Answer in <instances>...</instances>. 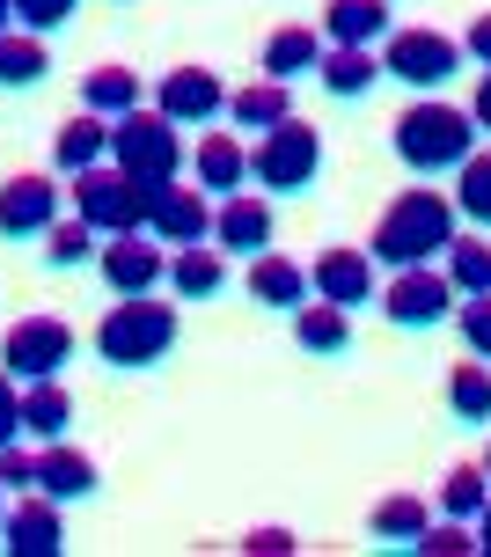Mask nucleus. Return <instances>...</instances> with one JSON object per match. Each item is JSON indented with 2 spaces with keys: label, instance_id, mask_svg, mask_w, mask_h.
<instances>
[{
  "label": "nucleus",
  "instance_id": "nucleus-1",
  "mask_svg": "<svg viewBox=\"0 0 491 557\" xmlns=\"http://www.w3.org/2000/svg\"><path fill=\"white\" fill-rule=\"evenodd\" d=\"M455 198L447 191H426V176L410 184V191L389 198V213L375 221V235H367V257L375 264H389V272H404V264H433L447 243H455Z\"/></svg>",
  "mask_w": 491,
  "mask_h": 557
},
{
  "label": "nucleus",
  "instance_id": "nucleus-2",
  "mask_svg": "<svg viewBox=\"0 0 491 557\" xmlns=\"http://www.w3.org/2000/svg\"><path fill=\"white\" fill-rule=\"evenodd\" d=\"M176 337H184V315L169 301H155V294H118V308L96 323V352L118 374H147V367H162L176 352Z\"/></svg>",
  "mask_w": 491,
  "mask_h": 557
},
{
  "label": "nucleus",
  "instance_id": "nucleus-3",
  "mask_svg": "<svg viewBox=\"0 0 491 557\" xmlns=\"http://www.w3.org/2000/svg\"><path fill=\"white\" fill-rule=\"evenodd\" d=\"M389 139H396V162L433 184V176H447V169H463L469 154H477V117L455 111V103H440V96H418V103L389 125Z\"/></svg>",
  "mask_w": 491,
  "mask_h": 557
},
{
  "label": "nucleus",
  "instance_id": "nucleus-4",
  "mask_svg": "<svg viewBox=\"0 0 491 557\" xmlns=\"http://www.w3.org/2000/svg\"><path fill=\"white\" fill-rule=\"evenodd\" d=\"M316 176H323V133L308 117H279L272 133H257V147H249V184L265 198L308 191Z\"/></svg>",
  "mask_w": 491,
  "mask_h": 557
},
{
  "label": "nucleus",
  "instance_id": "nucleus-5",
  "mask_svg": "<svg viewBox=\"0 0 491 557\" xmlns=\"http://www.w3.org/2000/svg\"><path fill=\"white\" fill-rule=\"evenodd\" d=\"M110 162L125 176H139V184H169V176H184V125H169L147 103L110 117Z\"/></svg>",
  "mask_w": 491,
  "mask_h": 557
},
{
  "label": "nucleus",
  "instance_id": "nucleus-6",
  "mask_svg": "<svg viewBox=\"0 0 491 557\" xmlns=\"http://www.w3.org/2000/svg\"><path fill=\"white\" fill-rule=\"evenodd\" d=\"M147 198H155V184L125 176L118 162H96V169L74 176V213L96 235H133V227H147Z\"/></svg>",
  "mask_w": 491,
  "mask_h": 557
},
{
  "label": "nucleus",
  "instance_id": "nucleus-7",
  "mask_svg": "<svg viewBox=\"0 0 491 557\" xmlns=\"http://www.w3.org/2000/svg\"><path fill=\"white\" fill-rule=\"evenodd\" d=\"M382 315L396 331H440V323H455V278L440 272V264H404V272H389V286L375 294Z\"/></svg>",
  "mask_w": 491,
  "mask_h": 557
},
{
  "label": "nucleus",
  "instance_id": "nucleus-8",
  "mask_svg": "<svg viewBox=\"0 0 491 557\" xmlns=\"http://www.w3.org/2000/svg\"><path fill=\"white\" fill-rule=\"evenodd\" d=\"M382 74L418 88V96H433V88H447L463 74V45L440 37V29H389L382 37Z\"/></svg>",
  "mask_w": 491,
  "mask_h": 557
},
{
  "label": "nucleus",
  "instance_id": "nucleus-9",
  "mask_svg": "<svg viewBox=\"0 0 491 557\" xmlns=\"http://www.w3.org/2000/svg\"><path fill=\"white\" fill-rule=\"evenodd\" d=\"M0 367L15 382H52L59 367H74V331L59 315H15L0 337Z\"/></svg>",
  "mask_w": 491,
  "mask_h": 557
},
{
  "label": "nucleus",
  "instance_id": "nucleus-10",
  "mask_svg": "<svg viewBox=\"0 0 491 557\" xmlns=\"http://www.w3.org/2000/svg\"><path fill=\"white\" fill-rule=\"evenodd\" d=\"M96 272H103L110 294H155V286L169 278V243H155L147 227H133V235H103Z\"/></svg>",
  "mask_w": 491,
  "mask_h": 557
},
{
  "label": "nucleus",
  "instance_id": "nucleus-11",
  "mask_svg": "<svg viewBox=\"0 0 491 557\" xmlns=\"http://www.w3.org/2000/svg\"><path fill=\"white\" fill-rule=\"evenodd\" d=\"M147 235H155V243H169V250L213 243V206H206V191H192L184 176L155 184V198H147Z\"/></svg>",
  "mask_w": 491,
  "mask_h": 557
},
{
  "label": "nucleus",
  "instance_id": "nucleus-12",
  "mask_svg": "<svg viewBox=\"0 0 491 557\" xmlns=\"http://www.w3.org/2000/svg\"><path fill=\"white\" fill-rule=\"evenodd\" d=\"M308 294H316V301H337V308H367L382 294V264L367 250H353V243H330V250L308 264Z\"/></svg>",
  "mask_w": 491,
  "mask_h": 557
},
{
  "label": "nucleus",
  "instance_id": "nucleus-13",
  "mask_svg": "<svg viewBox=\"0 0 491 557\" xmlns=\"http://www.w3.org/2000/svg\"><path fill=\"white\" fill-rule=\"evenodd\" d=\"M155 111L169 125H213L228 111V88H220L213 66H169L162 82H155Z\"/></svg>",
  "mask_w": 491,
  "mask_h": 557
},
{
  "label": "nucleus",
  "instance_id": "nucleus-14",
  "mask_svg": "<svg viewBox=\"0 0 491 557\" xmlns=\"http://www.w3.org/2000/svg\"><path fill=\"white\" fill-rule=\"evenodd\" d=\"M52 221H59V184H52V176L23 169V176H8V184H0V235H8V243L45 235Z\"/></svg>",
  "mask_w": 491,
  "mask_h": 557
},
{
  "label": "nucleus",
  "instance_id": "nucleus-15",
  "mask_svg": "<svg viewBox=\"0 0 491 557\" xmlns=\"http://www.w3.org/2000/svg\"><path fill=\"white\" fill-rule=\"evenodd\" d=\"M0 550H8V557H59V550H66V529H59V499L29 492V499L8 506V521H0Z\"/></svg>",
  "mask_w": 491,
  "mask_h": 557
},
{
  "label": "nucleus",
  "instance_id": "nucleus-16",
  "mask_svg": "<svg viewBox=\"0 0 491 557\" xmlns=\"http://www.w3.org/2000/svg\"><path fill=\"white\" fill-rule=\"evenodd\" d=\"M96 455H82L74 441H45L37 447V492L45 499H59V506H82V499H96Z\"/></svg>",
  "mask_w": 491,
  "mask_h": 557
},
{
  "label": "nucleus",
  "instance_id": "nucleus-17",
  "mask_svg": "<svg viewBox=\"0 0 491 557\" xmlns=\"http://www.w3.org/2000/svg\"><path fill=\"white\" fill-rule=\"evenodd\" d=\"M213 243H220V250H235V257L272 250V198H265V191H235V198H220V213H213Z\"/></svg>",
  "mask_w": 491,
  "mask_h": 557
},
{
  "label": "nucleus",
  "instance_id": "nucleus-18",
  "mask_svg": "<svg viewBox=\"0 0 491 557\" xmlns=\"http://www.w3.org/2000/svg\"><path fill=\"white\" fill-rule=\"evenodd\" d=\"M192 184L198 191H220V198L249 191V139L243 133H206L192 147Z\"/></svg>",
  "mask_w": 491,
  "mask_h": 557
},
{
  "label": "nucleus",
  "instance_id": "nucleus-19",
  "mask_svg": "<svg viewBox=\"0 0 491 557\" xmlns=\"http://www.w3.org/2000/svg\"><path fill=\"white\" fill-rule=\"evenodd\" d=\"M316 82H323V96H337V103H359V96L375 82H389V74H382V52H375V45H323Z\"/></svg>",
  "mask_w": 491,
  "mask_h": 557
},
{
  "label": "nucleus",
  "instance_id": "nucleus-20",
  "mask_svg": "<svg viewBox=\"0 0 491 557\" xmlns=\"http://www.w3.org/2000/svg\"><path fill=\"white\" fill-rule=\"evenodd\" d=\"M96 162H110V117L74 111L52 133V169H59V176H82V169H96Z\"/></svg>",
  "mask_w": 491,
  "mask_h": 557
},
{
  "label": "nucleus",
  "instance_id": "nucleus-21",
  "mask_svg": "<svg viewBox=\"0 0 491 557\" xmlns=\"http://www.w3.org/2000/svg\"><path fill=\"white\" fill-rule=\"evenodd\" d=\"M228 125H235V133H272L279 117H294V82H272V74H265V82H249V88H235V96H228Z\"/></svg>",
  "mask_w": 491,
  "mask_h": 557
},
{
  "label": "nucleus",
  "instance_id": "nucleus-22",
  "mask_svg": "<svg viewBox=\"0 0 491 557\" xmlns=\"http://www.w3.org/2000/svg\"><path fill=\"white\" fill-rule=\"evenodd\" d=\"M249 301H257V308H286V315H294V308L308 301V272H300L294 257H279V250H257V257H249Z\"/></svg>",
  "mask_w": 491,
  "mask_h": 557
},
{
  "label": "nucleus",
  "instance_id": "nucleus-23",
  "mask_svg": "<svg viewBox=\"0 0 491 557\" xmlns=\"http://www.w3.org/2000/svg\"><path fill=\"white\" fill-rule=\"evenodd\" d=\"M316 29H323V45H382L396 23H389V0H330Z\"/></svg>",
  "mask_w": 491,
  "mask_h": 557
},
{
  "label": "nucleus",
  "instance_id": "nucleus-24",
  "mask_svg": "<svg viewBox=\"0 0 491 557\" xmlns=\"http://www.w3.org/2000/svg\"><path fill=\"white\" fill-rule=\"evenodd\" d=\"M52 74V45L37 37V29H0V88H37Z\"/></svg>",
  "mask_w": 491,
  "mask_h": 557
},
{
  "label": "nucleus",
  "instance_id": "nucleus-25",
  "mask_svg": "<svg viewBox=\"0 0 491 557\" xmlns=\"http://www.w3.org/2000/svg\"><path fill=\"white\" fill-rule=\"evenodd\" d=\"M169 286H176V301H213L220 286H228V257L192 243V250H169Z\"/></svg>",
  "mask_w": 491,
  "mask_h": 557
},
{
  "label": "nucleus",
  "instance_id": "nucleus-26",
  "mask_svg": "<svg viewBox=\"0 0 491 557\" xmlns=\"http://www.w3.org/2000/svg\"><path fill=\"white\" fill-rule=\"evenodd\" d=\"M294 345H300V352H323V360H330V352H345V345H353V308H337V301L308 308V301H300L294 308Z\"/></svg>",
  "mask_w": 491,
  "mask_h": 557
},
{
  "label": "nucleus",
  "instance_id": "nucleus-27",
  "mask_svg": "<svg viewBox=\"0 0 491 557\" xmlns=\"http://www.w3.org/2000/svg\"><path fill=\"white\" fill-rule=\"evenodd\" d=\"M316 59H323V29L286 23V29H272V45H265V74H272V82H300V74H316Z\"/></svg>",
  "mask_w": 491,
  "mask_h": 557
},
{
  "label": "nucleus",
  "instance_id": "nucleus-28",
  "mask_svg": "<svg viewBox=\"0 0 491 557\" xmlns=\"http://www.w3.org/2000/svg\"><path fill=\"white\" fill-rule=\"evenodd\" d=\"M139 103H147V88H139L133 66H96L82 82V111H96V117H125V111H139Z\"/></svg>",
  "mask_w": 491,
  "mask_h": 557
},
{
  "label": "nucleus",
  "instance_id": "nucleus-29",
  "mask_svg": "<svg viewBox=\"0 0 491 557\" xmlns=\"http://www.w3.org/2000/svg\"><path fill=\"white\" fill-rule=\"evenodd\" d=\"M66 425H74V396L52 382H23V433H37V441H66Z\"/></svg>",
  "mask_w": 491,
  "mask_h": 557
},
{
  "label": "nucleus",
  "instance_id": "nucleus-30",
  "mask_svg": "<svg viewBox=\"0 0 491 557\" xmlns=\"http://www.w3.org/2000/svg\"><path fill=\"white\" fill-rule=\"evenodd\" d=\"M440 272L455 278V294H491V243H484V227L477 235H455L447 250H440Z\"/></svg>",
  "mask_w": 491,
  "mask_h": 557
},
{
  "label": "nucleus",
  "instance_id": "nucleus-31",
  "mask_svg": "<svg viewBox=\"0 0 491 557\" xmlns=\"http://www.w3.org/2000/svg\"><path fill=\"white\" fill-rule=\"evenodd\" d=\"M447 411L463 418V425H491V360L469 352V360L447 374Z\"/></svg>",
  "mask_w": 491,
  "mask_h": 557
},
{
  "label": "nucleus",
  "instance_id": "nucleus-32",
  "mask_svg": "<svg viewBox=\"0 0 491 557\" xmlns=\"http://www.w3.org/2000/svg\"><path fill=\"white\" fill-rule=\"evenodd\" d=\"M96 250H103V235H96L82 213L45 227V264H52V272H82V264H96Z\"/></svg>",
  "mask_w": 491,
  "mask_h": 557
},
{
  "label": "nucleus",
  "instance_id": "nucleus-33",
  "mask_svg": "<svg viewBox=\"0 0 491 557\" xmlns=\"http://www.w3.org/2000/svg\"><path fill=\"white\" fill-rule=\"evenodd\" d=\"M484 506H491V476L477 470V462H455V470L440 476V513H447V521H477Z\"/></svg>",
  "mask_w": 491,
  "mask_h": 557
},
{
  "label": "nucleus",
  "instance_id": "nucleus-34",
  "mask_svg": "<svg viewBox=\"0 0 491 557\" xmlns=\"http://www.w3.org/2000/svg\"><path fill=\"white\" fill-rule=\"evenodd\" d=\"M455 213L491 235V147H477V154L455 169Z\"/></svg>",
  "mask_w": 491,
  "mask_h": 557
},
{
  "label": "nucleus",
  "instance_id": "nucleus-35",
  "mask_svg": "<svg viewBox=\"0 0 491 557\" xmlns=\"http://www.w3.org/2000/svg\"><path fill=\"white\" fill-rule=\"evenodd\" d=\"M375 535H382V543H418V535H426V499H410V492H389L382 506H375Z\"/></svg>",
  "mask_w": 491,
  "mask_h": 557
},
{
  "label": "nucleus",
  "instance_id": "nucleus-36",
  "mask_svg": "<svg viewBox=\"0 0 491 557\" xmlns=\"http://www.w3.org/2000/svg\"><path fill=\"white\" fill-rule=\"evenodd\" d=\"M410 550H426V557H477V529H469V521H426V535H418Z\"/></svg>",
  "mask_w": 491,
  "mask_h": 557
},
{
  "label": "nucleus",
  "instance_id": "nucleus-37",
  "mask_svg": "<svg viewBox=\"0 0 491 557\" xmlns=\"http://www.w3.org/2000/svg\"><path fill=\"white\" fill-rule=\"evenodd\" d=\"M455 331H463V345L477 352V360H491V294L455 301Z\"/></svg>",
  "mask_w": 491,
  "mask_h": 557
},
{
  "label": "nucleus",
  "instance_id": "nucleus-38",
  "mask_svg": "<svg viewBox=\"0 0 491 557\" xmlns=\"http://www.w3.org/2000/svg\"><path fill=\"white\" fill-rule=\"evenodd\" d=\"M82 15V0H15V23L37 29V37H52V29H66Z\"/></svg>",
  "mask_w": 491,
  "mask_h": 557
},
{
  "label": "nucleus",
  "instance_id": "nucleus-39",
  "mask_svg": "<svg viewBox=\"0 0 491 557\" xmlns=\"http://www.w3.org/2000/svg\"><path fill=\"white\" fill-rule=\"evenodd\" d=\"M0 484H8V492H37V455H29V447H0Z\"/></svg>",
  "mask_w": 491,
  "mask_h": 557
},
{
  "label": "nucleus",
  "instance_id": "nucleus-40",
  "mask_svg": "<svg viewBox=\"0 0 491 557\" xmlns=\"http://www.w3.org/2000/svg\"><path fill=\"white\" fill-rule=\"evenodd\" d=\"M23 433V389H15V374L0 367V447Z\"/></svg>",
  "mask_w": 491,
  "mask_h": 557
},
{
  "label": "nucleus",
  "instance_id": "nucleus-41",
  "mask_svg": "<svg viewBox=\"0 0 491 557\" xmlns=\"http://www.w3.org/2000/svg\"><path fill=\"white\" fill-rule=\"evenodd\" d=\"M243 550H249V557H286V550H294V535H286V529H249Z\"/></svg>",
  "mask_w": 491,
  "mask_h": 557
},
{
  "label": "nucleus",
  "instance_id": "nucleus-42",
  "mask_svg": "<svg viewBox=\"0 0 491 557\" xmlns=\"http://www.w3.org/2000/svg\"><path fill=\"white\" fill-rule=\"evenodd\" d=\"M463 59H477L491 74V15H469V37H463Z\"/></svg>",
  "mask_w": 491,
  "mask_h": 557
},
{
  "label": "nucleus",
  "instance_id": "nucleus-43",
  "mask_svg": "<svg viewBox=\"0 0 491 557\" xmlns=\"http://www.w3.org/2000/svg\"><path fill=\"white\" fill-rule=\"evenodd\" d=\"M469 117L491 133V74H477V103H469Z\"/></svg>",
  "mask_w": 491,
  "mask_h": 557
},
{
  "label": "nucleus",
  "instance_id": "nucleus-44",
  "mask_svg": "<svg viewBox=\"0 0 491 557\" xmlns=\"http://www.w3.org/2000/svg\"><path fill=\"white\" fill-rule=\"evenodd\" d=\"M477 550L491 557V506H484V513H477Z\"/></svg>",
  "mask_w": 491,
  "mask_h": 557
},
{
  "label": "nucleus",
  "instance_id": "nucleus-45",
  "mask_svg": "<svg viewBox=\"0 0 491 557\" xmlns=\"http://www.w3.org/2000/svg\"><path fill=\"white\" fill-rule=\"evenodd\" d=\"M0 29H15V0H0Z\"/></svg>",
  "mask_w": 491,
  "mask_h": 557
},
{
  "label": "nucleus",
  "instance_id": "nucleus-46",
  "mask_svg": "<svg viewBox=\"0 0 491 557\" xmlns=\"http://www.w3.org/2000/svg\"><path fill=\"white\" fill-rule=\"evenodd\" d=\"M0 521H8V484H0Z\"/></svg>",
  "mask_w": 491,
  "mask_h": 557
},
{
  "label": "nucleus",
  "instance_id": "nucleus-47",
  "mask_svg": "<svg viewBox=\"0 0 491 557\" xmlns=\"http://www.w3.org/2000/svg\"><path fill=\"white\" fill-rule=\"evenodd\" d=\"M484 476H491V447H484Z\"/></svg>",
  "mask_w": 491,
  "mask_h": 557
}]
</instances>
